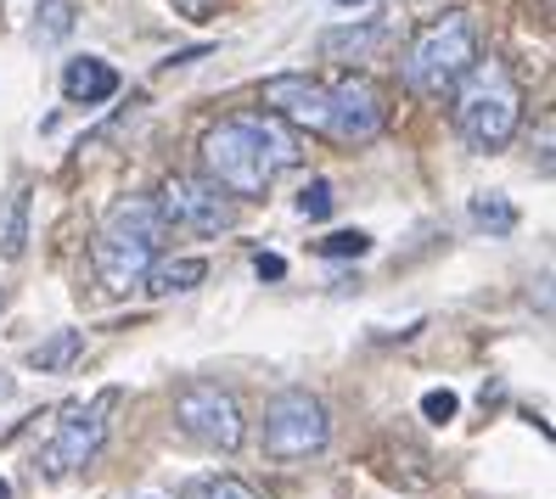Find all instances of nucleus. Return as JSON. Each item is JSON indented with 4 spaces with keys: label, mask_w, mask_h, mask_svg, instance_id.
<instances>
[{
    "label": "nucleus",
    "mask_w": 556,
    "mask_h": 499,
    "mask_svg": "<svg viewBox=\"0 0 556 499\" xmlns=\"http://www.w3.org/2000/svg\"><path fill=\"white\" fill-rule=\"evenodd\" d=\"M175 426L186 432L191 444H203L214 455H237L248 438V415H242V398L231 387H219L208 376L186 382L175 393Z\"/></svg>",
    "instance_id": "5"
},
{
    "label": "nucleus",
    "mask_w": 556,
    "mask_h": 499,
    "mask_svg": "<svg viewBox=\"0 0 556 499\" xmlns=\"http://www.w3.org/2000/svg\"><path fill=\"white\" fill-rule=\"evenodd\" d=\"M108 405H113V393L90 398V405H62L56 410V426H51V438L40 449V472L46 477H68V472H79V465H90L96 455H102V444H108Z\"/></svg>",
    "instance_id": "8"
},
{
    "label": "nucleus",
    "mask_w": 556,
    "mask_h": 499,
    "mask_svg": "<svg viewBox=\"0 0 556 499\" xmlns=\"http://www.w3.org/2000/svg\"><path fill=\"white\" fill-rule=\"evenodd\" d=\"M388 124V102L366 74H343L338 85H326V141L338 146H371Z\"/></svg>",
    "instance_id": "9"
},
{
    "label": "nucleus",
    "mask_w": 556,
    "mask_h": 499,
    "mask_svg": "<svg viewBox=\"0 0 556 499\" xmlns=\"http://www.w3.org/2000/svg\"><path fill=\"white\" fill-rule=\"evenodd\" d=\"M12 393H17V376H12V371H0V398H12Z\"/></svg>",
    "instance_id": "23"
},
{
    "label": "nucleus",
    "mask_w": 556,
    "mask_h": 499,
    "mask_svg": "<svg viewBox=\"0 0 556 499\" xmlns=\"http://www.w3.org/2000/svg\"><path fill=\"white\" fill-rule=\"evenodd\" d=\"M478 62V35L467 12H444L433 17L405 51V85L421 95H450L467 79V68Z\"/></svg>",
    "instance_id": "4"
},
{
    "label": "nucleus",
    "mask_w": 556,
    "mask_h": 499,
    "mask_svg": "<svg viewBox=\"0 0 556 499\" xmlns=\"http://www.w3.org/2000/svg\"><path fill=\"white\" fill-rule=\"evenodd\" d=\"M455 410H462V398H455L450 387H433V393H421V415H428L433 426H450Z\"/></svg>",
    "instance_id": "19"
},
{
    "label": "nucleus",
    "mask_w": 556,
    "mask_h": 499,
    "mask_svg": "<svg viewBox=\"0 0 556 499\" xmlns=\"http://www.w3.org/2000/svg\"><path fill=\"white\" fill-rule=\"evenodd\" d=\"M253 270H258V281H281V276H287V258H281V253H258Z\"/></svg>",
    "instance_id": "22"
},
{
    "label": "nucleus",
    "mask_w": 556,
    "mask_h": 499,
    "mask_svg": "<svg viewBox=\"0 0 556 499\" xmlns=\"http://www.w3.org/2000/svg\"><path fill=\"white\" fill-rule=\"evenodd\" d=\"M366 247H371L366 230H338V236H326V242H320V253H326V258H359Z\"/></svg>",
    "instance_id": "20"
},
{
    "label": "nucleus",
    "mask_w": 556,
    "mask_h": 499,
    "mask_svg": "<svg viewBox=\"0 0 556 499\" xmlns=\"http://www.w3.org/2000/svg\"><path fill=\"white\" fill-rule=\"evenodd\" d=\"M28 208H35L28 185H12L7 196H0V258L7 264H17L28 253Z\"/></svg>",
    "instance_id": "12"
},
{
    "label": "nucleus",
    "mask_w": 556,
    "mask_h": 499,
    "mask_svg": "<svg viewBox=\"0 0 556 499\" xmlns=\"http://www.w3.org/2000/svg\"><path fill=\"white\" fill-rule=\"evenodd\" d=\"M79 354H85V331L79 325H56L51 337H40L35 348H28V364H35L40 376H62V371H74Z\"/></svg>",
    "instance_id": "13"
},
{
    "label": "nucleus",
    "mask_w": 556,
    "mask_h": 499,
    "mask_svg": "<svg viewBox=\"0 0 556 499\" xmlns=\"http://www.w3.org/2000/svg\"><path fill=\"white\" fill-rule=\"evenodd\" d=\"M299 214H304V219H326V214H332V185L309 180V185L299 191Z\"/></svg>",
    "instance_id": "21"
},
{
    "label": "nucleus",
    "mask_w": 556,
    "mask_h": 499,
    "mask_svg": "<svg viewBox=\"0 0 556 499\" xmlns=\"http://www.w3.org/2000/svg\"><path fill=\"white\" fill-rule=\"evenodd\" d=\"M163 219L152 208V196H124V203L108 208V219L96 225V236H90V264H96V281H102L108 292H124V286H136L157 253H163Z\"/></svg>",
    "instance_id": "2"
},
{
    "label": "nucleus",
    "mask_w": 556,
    "mask_h": 499,
    "mask_svg": "<svg viewBox=\"0 0 556 499\" xmlns=\"http://www.w3.org/2000/svg\"><path fill=\"white\" fill-rule=\"evenodd\" d=\"M467 214H472L478 230H489V236H511V230H517V208L506 203L501 191H478L467 203Z\"/></svg>",
    "instance_id": "16"
},
{
    "label": "nucleus",
    "mask_w": 556,
    "mask_h": 499,
    "mask_svg": "<svg viewBox=\"0 0 556 499\" xmlns=\"http://www.w3.org/2000/svg\"><path fill=\"white\" fill-rule=\"evenodd\" d=\"M0 499H12V483L7 477H0Z\"/></svg>",
    "instance_id": "24"
},
{
    "label": "nucleus",
    "mask_w": 556,
    "mask_h": 499,
    "mask_svg": "<svg viewBox=\"0 0 556 499\" xmlns=\"http://www.w3.org/2000/svg\"><path fill=\"white\" fill-rule=\"evenodd\" d=\"M371 46H382V23H366V28H326L320 35V56H366Z\"/></svg>",
    "instance_id": "17"
},
{
    "label": "nucleus",
    "mask_w": 556,
    "mask_h": 499,
    "mask_svg": "<svg viewBox=\"0 0 556 499\" xmlns=\"http://www.w3.org/2000/svg\"><path fill=\"white\" fill-rule=\"evenodd\" d=\"M152 208H157L163 230H186V236H225V230H237V203L219 185H208L203 175L163 180Z\"/></svg>",
    "instance_id": "7"
},
{
    "label": "nucleus",
    "mask_w": 556,
    "mask_h": 499,
    "mask_svg": "<svg viewBox=\"0 0 556 499\" xmlns=\"http://www.w3.org/2000/svg\"><path fill=\"white\" fill-rule=\"evenodd\" d=\"M338 7H366V0H338Z\"/></svg>",
    "instance_id": "25"
},
{
    "label": "nucleus",
    "mask_w": 556,
    "mask_h": 499,
    "mask_svg": "<svg viewBox=\"0 0 556 499\" xmlns=\"http://www.w3.org/2000/svg\"><path fill=\"white\" fill-rule=\"evenodd\" d=\"M62 95H68L74 107H102L118 95V68L102 56H74L68 68H62Z\"/></svg>",
    "instance_id": "11"
},
{
    "label": "nucleus",
    "mask_w": 556,
    "mask_h": 499,
    "mask_svg": "<svg viewBox=\"0 0 556 499\" xmlns=\"http://www.w3.org/2000/svg\"><path fill=\"white\" fill-rule=\"evenodd\" d=\"M147 281V297H169V292H198L208 281V264L203 258H163L141 276Z\"/></svg>",
    "instance_id": "14"
},
{
    "label": "nucleus",
    "mask_w": 556,
    "mask_h": 499,
    "mask_svg": "<svg viewBox=\"0 0 556 499\" xmlns=\"http://www.w3.org/2000/svg\"><path fill=\"white\" fill-rule=\"evenodd\" d=\"M332 444V415L309 387H281L265 405V455L281 465H299Z\"/></svg>",
    "instance_id": "6"
},
{
    "label": "nucleus",
    "mask_w": 556,
    "mask_h": 499,
    "mask_svg": "<svg viewBox=\"0 0 556 499\" xmlns=\"http://www.w3.org/2000/svg\"><path fill=\"white\" fill-rule=\"evenodd\" d=\"M258 102H265V113L281 118L292 136H320V129H326V85L309 79V74H276V79H265Z\"/></svg>",
    "instance_id": "10"
},
{
    "label": "nucleus",
    "mask_w": 556,
    "mask_h": 499,
    "mask_svg": "<svg viewBox=\"0 0 556 499\" xmlns=\"http://www.w3.org/2000/svg\"><path fill=\"white\" fill-rule=\"evenodd\" d=\"M186 499H258V488L242 483V477H231V472H214V477H198V483H191Z\"/></svg>",
    "instance_id": "18"
},
{
    "label": "nucleus",
    "mask_w": 556,
    "mask_h": 499,
    "mask_svg": "<svg viewBox=\"0 0 556 499\" xmlns=\"http://www.w3.org/2000/svg\"><path fill=\"white\" fill-rule=\"evenodd\" d=\"M299 163H304L299 136L270 113H237L203 136V180L219 185L231 203L237 196H265L270 180L299 169Z\"/></svg>",
    "instance_id": "1"
},
{
    "label": "nucleus",
    "mask_w": 556,
    "mask_h": 499,
    "mask_svg": "<svg viewBox=\"0 0 556 499\" xmlns=\"http://www.w3.org/2000/svg\"><path fill=\"white\" fill-rule=\"evenodd\" d=\"M455 95V129L467 136V146L478 152H501L517 124H522V85L511 79V68L501 56H478L467 79L450 90Z\"/></svg>",
    "instance_id": "3"
},
{
    "label": "nucleus",
    "mask_w": 556,
    "mask_h": 499,
    "mask_svg": "<svg viewBox=\"0 0 556 499\" xmlns=\"http://www.w3.org/2000/svg\"><path fill=\"white\" fill-rule=\"evenodd\" d=\"M0 309H7V286H0Z\"/></svg>",
    "instance_id": "26"
},
{
    "label": "nucleus",
    "mask_w": 556,
    "mask_h": 499,
    "mask_svg": "<svg viewBox=\"0 0 556 499\" xmlns=\"http://www.w3.org/2000/svg\"><path fill=\"white\" fill-rule=\"evenodd\" d=\"M74 23H79V7L74 0H40V12H35V46H56V40H68L74 35Z\"/></svg>",
    "instance_id": "15"
}]
</instances>
